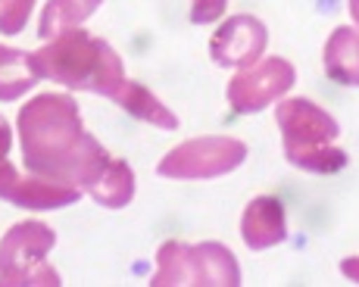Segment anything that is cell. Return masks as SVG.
I'll return each mask as SVG.
<instances>
[{"label":"cell","mask_w":359,"mask_h":287,"mask_svg":"<svg viewBox=\"0 0 359 287\" xmlns=\"http://www.w3.org/2000/svg\"><path fill=\"white\" fill-rule=\"evenodd\" d=\"M32 66L38 78L60 81L69 91H91L113 100V94L126 81L122 57L103 38L72 29L50 38L38 53H32Z\"/></svg>","instance_id":"7a4b0ae2"},{"label":"cell","mask_w":359,"mask_h":287,"mask_svg":"<svg viewBox=\"0 0 359 287\" xmlns=\"http://www.w3.org/2000/svg\"><path fill=\"white\" fill-rule=\"evenodd\" d=\"M229 0H191V22L194 25H210L225 16Z\"/></svg>","instance_id":"e0dca14e"},{"label":"cell","mask_w":359,"mask_h":287,"mask_svg":"<svg viewBox=\"0 0 359 287\" xmlns=\"http://www.w3.org/2000/svg\"><path fill=\"white\" fill-rule=\"evenodd\" d=\"M88 197H91V200H97L100 206H107V209L128 206L131 197H135V172L128 169V162L116 156L113 166L107 169V175L94 184V190Z\"/></svg>","instance_id":"9a60e30c"},{"label":"cell","mask_w":359,"mask_h":287,"mask_svg":"<svg viewBox=\"0 0 359 287\" xmlns=\"http://www.w3.org/2000/svg\"><path fill=\"white\" fill-rule=\"evenodd\" d=\"M269 47V31L257 16H231L219 25V31L210 41V57L225 69H247L259 63V57Z\"/></svg>","instance_id":"ba28073f"},{"label":"cell","mask_w":359,"mask_h":287,"mask_svg":"<svg viewBox=\"0 0 359 287\" xmlns=\"http://www.w3.org/2000/svg\"><path fill=\"white\" fill-rule=\"evenodd\" d=\"M325 75L337 85L359 88V31L350 25H337L325 41Z\"/></svg>","instance_id":"8fae6325"},{"label":"cell","mask_w":359,"mask_h":287,"mask_svg":"<svg viewBox=\"0 0 359 287\" xmlns=\"http://www.w3.org/2000/svg\"><path fill=\"white\" fill-rule=\"evenodd\" d=\"M275 119H278L281 147H285V156L291 166L316 175L341 172L347 166V153L334 147L341 125L334 122V115H328L313 100L306 97L281 100L275 106Z\"/></svg>","instance_id":"3957f363"},{"label":"cell","mask_w":359,"mask_h":287,"mask_svg":"<svg viewBox=\"0 0 359 287\" xmlns=\"http://www.w3.org/2000/svg\"><path fill=\"white\" fill-rule=\"evenodd\" d=\"M10 147H13V132H10V122L0 115V160L10 156Z\"/></svg>","instance_id":"ac0fdd59"},{"label":"cell","mask_w":359,"mask_h":287,"mask_svg":"<svg viewBox=\"0 0 359 287\" xmlns=\"http://www.w3.org/2000/svg\"><path fill=\"white\" fill-rule=\"evenodd\" d=\"M294 81H297V69L287 59L269 57V59H259V63L247 66L244 72L234 75L229 81L225 97H229L234 113L250 115V113H259V109L278 104L294 88Z\"/></svg>","instance_id":"52a82bcc"},{"label":"cell","mask_w":359,"mask_h":287,"mask_svg":"<svg viewBox=\"0 0 359 287\" xmlns=\"http://www.w3.org/2000/svg\"><path fill=\"white\" fill-rule=\"evenodd\" d=\"M154 287L200 284V287H238L241 269L234 253L225 244H182L165 241L156 250V275Z\"/></svg>","instance_id":"277c9868"},{"label":"cell","mask_w":359,"mask_h":287,"mask_svg":"<svg viewBox=\"0 0 359 287\" xmlns=\"http://www.w3.org/2000/svg\"><path fill=\"white\" fill-rule=\"evenodd\" d=\"M100 6H103V0H47L44 13H41V22H38V38L50 41V38L63 35V31L79 29Z\"/></svg>","instance_id":"4fadbf2b"},{"label":"cell","mask_w":359,"mask_h":287,"mask_svg":"<svg viewBox=\"0 0 359 287\" xmlns=\"http://www.w3.org/2000/svg\"><path fill=\"white\" fill-rule=\"evenodd\" d=\"M113 100L126 109L128 115L135 119L147 122V125H156V128H165V132H175L178 128V115L172 113L169 106L156 97L150 88H144L141 81H122V88L113 94Z\"/></svg>","instance_id":"7c38bea8"},{"label":"cell","mask_w":359,"mask_h":287,"mask_svg":"<svg viewBox=\"0 0 359 287\" xmlns=\"http://www.w3.org/2000/svg\"><path fill=\"white\" fill-rule=\"evenodd\" d=\"M34 0H0V35H19L32 16Z\"/></svg>","instance_id":"2e32d148"},{"label":"cell","mask_w":359,"mask_h":287,"mask_svg":"<svg viewBox=\"0 0 359 287\" xmlns=\"http://www.w3.org/2000/svg\"><path fill=\"white\" fill-rule=\"evenodd\" d=\"M244 160H247L244 141L229 138V134H210V138H194L172 147L160 160L156 172L163 178H184V181L219 178V175L234 172Z\"/></svg>","instance_id":"8992f818"},{"label":"cell","mask_w":359,"mask_h":287,"mask_svg":"<svg viewBox=\"0 0 359 287\" xmlns=\"http://www.w3.org/2000/svg\"><path fill=\"white\" fill-rule=\"evenodd\" d=\"M350 16H353V22L359 25V0H350Z\"/></svg>","instance_id":"ffe728a7"},{"label":"cell","mask_w":359,"mask_h":287,"mask_svg":"<svg viewBox=\"0 0 359 287\" xmlns=\"http://www.w3.org/2000/svg\"><path fill=\"white\" fill-rule=\"evenodd\" d=\"M57 244L50 225L44 222H19L0 241V284L13 287H60L63 278L47 262V253Z\"/></svg>","instance_id":"5b68a950"},{"label":"cell","mask_w":359,"mask_h":287,"mask_svg":"<svg viewBox=\"0 0 359 287\" xmlns=\"http://www.w3.org/2000/svg\"><path fill=\"white\" fill-rule=\"evenodd\" d=\"M38 85V75L32 66V53L0 44V104L19 100Z\"/></svg>","instance_id":"5bb4252c"},{"label":"cell","mask_w":359,"mask_h":287,"mask_svg":"<svg viewBox=\"0 0 359 287\" xmlns=\"http://www.w3.org/2000/svg\"><path fill=\"white\" fill-rule=\"evenodd\" d=\"M341 272H344V275H347L353 284H359V256H347V259H344V262H341Z\"/></svg>","instance_id":"d6986e66"},{"label":"cell","mask_w":359,"mask_h":287,"mask_svg":"<svg viewBox=\"0 0 359 287\" xmlns=\"http://www.w3.org/2000/svg\"><path fill=\"white\" fill-rule=\"evenodd\" d=\"M241 237L250 250H269L287 241V218L278 197H253L241 218Z\"/></svg>","instance_id":"30bf717a"},{"label":"cell","mask_w":359,"mask_h":287,"mask_svg":"<svg viewBox=\"0 0 359 287\" xmlns=\"http://www.w3.org/2000/svg\"><path fill=\"white\" fill-rule=\"evenodd\" d=\"M81 197L79 188L47 181L38 175H19L10 160H0V200H10L22 209H63Z\"/></svg>","instance_id":"9c48e42d"},{"label":"cell","mask_w":359,"mask_h":287,"mask_svg":"<svg viewBox=\"0 0 359 287\" xmlns=\"http://www.w3.org/2000/svg\"><path fill=\"white\" fill-rule=\"evenodd\" d=\"M22 162L32 175L91 194L116 156L85 128L79 104L69 94H38L16 119Z\"/></svg>","instance_id":"6da1fadb"}]
</instances>
